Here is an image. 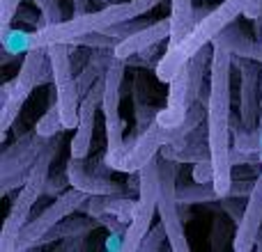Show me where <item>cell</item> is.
<instances>
[{"mask_svg": "<svg viewBox=\"0 0 262 252\" xmlns=\"http://www.w3.org/2000/svg\"><path fill=\"white\" fill-rule=\"evenodd\" d=\"M230 73L232 53L212 44L207 90V144L214 163V188L228 197L232 188V131H230Z\"/></svg>", "mask_w": 262, "mask_h": 252, "instance_id": "6da1fadb", "label": "cell"}, {"mask_svg": "<svg viewBox=\"0 0 262 252\" xmlns=\"http://www.w3.org/2000/svg\"><path fill=\"white\" fill-rule=\"evenodd\" d=\"M253 0H223L219 7L209 9V14L198 21L191 32L172 48H166V53L161 55V60L157 62V78L161 83H170L177 73L184 69V64L193 58L198 51H203L205 46H212V41L226 30L230 23H235L242 14L246 12V7Z\"/></svg>", "mask_w": 262, "mask_h": 252, "instance_id": "7a4b0ae2", "label": "cell"}, {"mask_svg": "<svg viewBox=\"0 0 262 252\" xmlns=\"http://www.w3.org/2000/svg\"><path fill=\"white\" fill-rule=\"evenodd\" d=\"M58 156V135L46 140L44 149L39 152L35 165L28 172L26 184L21 186L18 195L14 197L9 213L3 222V230H0V250L3 252H14L16 248V239L21 234V230L28 225L30 220L32 207L37 204V199L46 193V184H49V170H51V161Z\"/></svg>", "mask_w": 262, "mask_h": 252, "instance_id": "3957f363", "label": "cell"}, {"mask_svg": "<svg viewBox=\"0 0 262 252\" xmlns=\"http://www.w3.org/2000/svg\"><path fill=\"white\" fill-rule=\"evenodd\" d=\"M140 179H138V199H136V209L131 222L127 227V234L122 239V250L136 252L140 250V243L147 236L149 225H152L154 211L159 204V156L147 161L140 167Z\"/></svg>", "mask_w": 262, "mask_h": 252, "instance_id": "277c9868", "label": "cell"}, {"mask_svg": "<svg viewBox=\"0 0 262 252\" xmlns=\"http://www.w3.org/2000/svg\"><path fill=\"white\" fill-rule=\"evenodd\" d=\"M88 197H90V195L78 190V188H74V186H72V190L60 193L39 216L28 220V225L23 227L18 239H16V248H14V252H26V250L37 248L39 241L44 239L58 222H62L64 218H69L76 211H81V207L88 202Z\"/></svg>", "mask_w": 262, "mask_h": 252, "instance_id": "5b68a950", "label": "cell"}, {"mask_svg": "<svg viewBox=\"0 0 262 252\" xmlns=\"http://www.w3.org/2000/svg\"><path fill=\"white\" fill-rule=\"evenodd\" d=\"M159 218L168 234V245L175 252H186L189 243L184 236V222L180 216V199H177V184H175V163L170 158H159Z\"/></svg>", "mask_w": 262, "mask_h": 252, "instance_id": "8992f818", "label": "cell"}, {"mask_svg": "<svg viewBox=\"0 0 262 252\" xmlns=\"http://www.w3.org/2000/svg\"><path fill=\"white\" fill-rule=\"evenodd\" d=\"M46 140L37 135V131L26 133L21 138H16V142L12 147L5 149L3 161H0V195H9V190L23 186L28 179V172L35 165L39 152L44 149Z\"/></svg>", "mask_w": 262, "mask_h": 252, "instance_id": "52a82bcc", "label": "cell"}, {"mask_svg": "<svg viewBox=\"0 0 262 252\" xmlns=\"http://www.w3.org/2000/svg\"><path fill=\"white\" fill-rule=\"evenodd\" d=\"M232 64L239 69V117L249 129H260L262 62L232 55Z\"/></svg>", "mask_w": 262, "mask_h": 252, "instance_id": "ba28073f", "label": "cell"}, {"mask_svg": "<svg viewBox=\"0 0 262 252\" xmlns=\"http://www.w3.org/2000/svg\"><path fill=\"white\" fill-rule=\"evenodd\" d=\"M168 85H170V90H168L166 108L159 110V113L154 115V119L161 126H166V129H175V126H180L186 119L191 106L198 101V96H195L193 87H191V73H189L186 64Z\"/></svg>", "mask_w": 262, "mask_h": 252, "instance_id": "9c48e42d", "label": "cell"}, {"mask_svg": "<svg viewBox=\"0 0 262 252\" xmlns=\"http://www.w3.org/2000/svg\"><path fill=\"white\" fill-rule=\"evenodd\" d=\"M104 90H106V81L99 78L88 90V94H83L81 110H78V129L72 140V156L85 158L90 154L92 135H95V117H97V110L104 104Z\"/></svg>", "mask_w": 262, "mask_h": 252, "instance_id": "30bf717a", "label": "cell"}, {"mask_svg": "<svg viewBox=\"0 0 262 252\" xmlns=\"http://www.w3.org/2000/svg\"><path fill=\"white\" fill-rule=\"evenodd\" d=\"M260 227H262V170H260L258 179L253 181V186H251L249 202L244 207V216L237 222L235 236H232V250H237V252L255 250Z\"/></svg>", "mask_w": 262, "mask_h": 252, "instance_id": "8fae6325", "label": "cell"}, {"mask_svg": "<svg viewBox=\"0 0 262 252\" xmlns=\"http://www.w3.org/2000/svg\"><path fill=\"white\" fill-rule=\"evenodd\" d=\"M163 39H170V16L161 18V21H157V23H149L143 30L134 32L131 37L122 39L113 48V53L122 60H129L131 55L140 53V51H145V48H152V46L161 44Z\"/></svg>", "mask_w": 262, "mask_h": 252, "instance_id": "7c38bea8", "label": "cell"}, {"mask_svg": "<svg viewBox=\"0 0 262 252\" xmlns=\"http://www.w3.org/2000/svg\"><path fill=\"white\" fill-rule=\"evenodd\" d=\"M67 184H72L74 188L83 190L88 195H120L124 193V186L115 184L111 179H101L97 174H90L83 163V158L72 156L67 163Z\"/></svg>", "mask_w": 262, "mask_h": 252, "instance_id": "4fadbf2b", "label": "cell"}, {"mask_svg": "<svg viewBox=\"0 0 262 252\" xmlns=\"http://www.w3.org/2000/svg\"><path fill=\"white\" fill-rule=\"evenodd\" d=\"M18 85L28 87V90H35L37 85H44V83L53 81V67H51V58L46 48H32L26 53L23 64L18 69V76L14 78Z\"/></svg>", "mask_w": 262, "mask_h": 252, "instance_id": "5bb4252c", "label": "cell"}, {"mask_svg": "<svg viewBox=\"0 0 262 252\" xmlns=\"http://www.w3.org/2000/svg\"><path fill=\"white\" fill-rule=\"evenodd\" d=\"M28 96H30V90L18 85L16 81H9L3 85V90H0V135L3 138L12 129L14 119L18 117Z\"/></svg>", "mask_w": 262, "mask_h": 252, "instance_id": "9a60e30c", "label": "cell"}, {"mask_svg": "<svg viewBox=\"0 0 262 252\" xmlns=\"http://www.w3.org/2000/svg\"><path fill=\"white\" fill-rule=\"evenodd\" d=\"M212 44H219L223 48H228L232 55H239V58H251V60H260L262 62V41H253L239 26L230 23Z\"/></svg>", "mask_w": 262, "mask_h": 252, "instance_id": "2e32d148", "label": "cell"}, {"mask_svg": "<svg viewBox=\"0 0 262 252\" xmlns=\"http://www.w3.org/2000/svg\"><path fill=\"white\" fill-rule=\"evenodd\" d=\"M193 12V0H170V39L166 48L177 46L191 32V28L195 26Z\"/></svg>", "mask_w": 262, "mask_h": 252, "instance_id": "e0dca14e", "label": "cell"}, {"mask_svg": "<svg viewBox=\"0 0 262 252\" xmlns=\"http://www.w3.org/2000/svg\"><path fill=\"white\" fill-rule=\"evenodd\" d=\"M177 199L180 207H193L203 202H221L223 195L214 188V184H198L193 186H177Z\"/></svg>", "mask_w": 262, "mask_h": 252, "instance_id": "ac0fdd59", "label": "cell"}, {"mask_svg": "<svg viewBox=\"0 0 262 252\" xmlns=\"http://www.w3.org/2000/svg\"><path fill=\"white\" fill-rule=\"evenodd\" d=\"M35 131H37V135H41V138H53V135L67 131L64 129V122H62V115H60L58 99H55V96H53V101H51L49 110H46V113L39 117V122L35 124Z\"/></svg>", "mask_w": 262, "mask_h": 252, "instance_id": "d6986e66", "label": "cell"}, {"mask_svg": "<svg viewBox=\"0 0 262 252\" xmlns=\"http://www.w3.org/2000/svg\"><path fill=\"white\" fill-rule=\"evenodd\" d=\"M101 209L108 213H113L115 218L124 220L129 225L131 216H134V209H136V199L124 197V193L120 195H101Z\"/></svg>", "mask_w": 262, "mask_h": 252, "instance_id": "ffe728a7", "label": "cell"}, {"mask_svg": "<svg viewBox=\"0 0 262 252\" xmlns=\"http://www.w3.org/2000/svg\"><path fill=\"white\" fill-rule=\"evenodd\" d=\"M37 5L41 14V28L44 26H53V23H60L62 21V12H60V3L58 0H32Z\"/></svg>", "mask_w": 262, "mask_h": 252, "instance_id": "44dd1931", "label": "cell"}, {"mask_svg": "<svg viewBox=\"0 0 262 252\" xmlns=\"http://www.w3.org/2000/svg\"><path fill=\"white\" fill-rule=\"evenodd\" d=\"M193 181H198V184H214V163L209 156L200 158V161L193 163Z\"/></svg>", "mask_w": 262, "mask_h": 252, "instance_id": "7402d4cb", "label": "cell"}, {"mask_svg": "<svg viewBox=\"0 0 262 252\" xmlns=\"http://www.w3.org/2000/svg\"><path fill=\"white\" fill-rule=\"evenodd\" d=\"M163 239H168V234H166V227H163V222H159V225L154 227V230L143 239V243H140V250H159V248H161V241Z\"/></svg>", "mask_w": 262, "mask_h": 252, "instance_id": "603a6c76", "label": "cell"}, {"mask_svg": "<svg viewBox=\"0 0 262 252\" xmlns=\"http://www.w3.org/2000/svg\"><path fill=\"white\" fill-rule=\"evenodd\" d=\"M18 7H21V0H0V26H12Z\"/></svg>", "mask_w": 262, "mask_h": 252, "instance_id": "cb8c5ba5", "label": "cell"}, {"mask_svg": "<svg viewBox=\"0 0 262 252\" xmlns=\"http://www.w3.org/2000/svg\"><path fill=\"white\" fill-rule=\"evenodd\" d=\"M159 3H161V0H134V5H136V9H138L140 16H143V14H147L149 9H154Z\"/></svg>", "mask_w": 262, "mask_h": 252, "instance_id": "d4e9b609", "label": "cell"}, {"mask_svg": "<svg viewBox=\"0 0 262 252\" xmlns=\"http://www.w3.org/2000/svg\"><path fill=\"white\" fill-rule=\"evenodd\" d=\"M88 5H90V0H74V16L85 14L88 12Z\"/></svg>", "mask_w": 262, "mask_h": 252, "instance_id": "484cf974", "label": "cell"}, {"mask_svg": "<svg viewBox=\"0 0 262 252\" xmlns=\"http://www.w3.org/2000/svg\"><path fill=\"white\" fill-rule=\"evenodd\" d=\"M260 163H262V101H260Z\"/></svg>", "mask_w": 262, "mask_h": 252, "instance_id": "4316f807", "label": "cell"}, {"mask_svg": "<svg viewBox=\"0 0 262 252\" xmlns=\"http://www.w3.org/2000/svg\"><path fill=\"white\" fill-rule=\"evenodd\" d=\"M255 250L262 252V227H260V232H258V241H255Z\"/></svg>", "mask_w": 262, "mask_h": 252, "instance_id": "83f0119b", "label": "cell"}, {"mask_svg": "<svg viewBox=\"0 0 262 252\" xmlns=\"http://www.w3.org/2000/svg\"><path fill=\"white\" fill-rule=\"evenodd\" d=\"M97 3H101V5H106V3H108V0H97Z\"/></svg>", "mask_w": 262, "mask_h": 252, "instance_id": "f1b7e54d", "label": "cell"}]
</instances>
